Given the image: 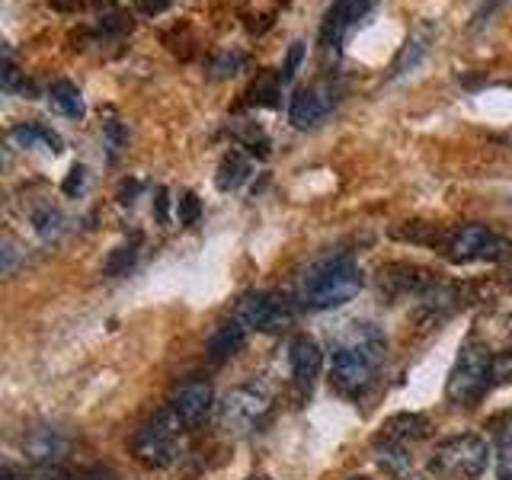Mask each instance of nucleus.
Masks as SVG:
<instances>
[{"instance_id": "nucleus-1", "label": "nucleus", "mask_w": 512, "mask_h": 480, "mask_svg": "<svg viewBox=\"0 0 512 480\" xmlns=\"http://www.w3.org/2000/svg\"><path fill=\"white\" fill-rule=\"evenodd\" d=\"M388 352V340L372 324H352V330L333 346L330 384L343 397H362L378 378V368Z\"/></svg>"}, {"instance_id": "nucleus-2", "label": "nucleus", "mask_w": 512, "mask_h": 480, "mask_svg": "<svg viewBox=\"0 0 512 480\" xmlns=\"http://www.w3.org/2000/svg\"><path fill=\"white\" fill-rule=\"evenodd\" d=\"M359 288H362L359 263L349 253H336L304 272L298 298L311 311H330V308H343L346 301L356 298Z\"/></svg>"}, {"instance_id": "nucleus-3", "label": "nucleus", "mask_w": 512, "mask_h": 480, "mask_svg": "<svg viewBox=\"0 0 512 480\" xmlns=\"http://www.w3.org/2000/svg\"><path fill=\"white\" fill-rule=\"evenodd\" d=\"M493 381V352L487 343H480V336L471 333L468 343L461 346V356L448 375L445 397L455 407H474L480 397L487 394Z\"/></svg>"}, {"instance_id": "nucleus-4", "label": "nucleus", "mask_w": 512, "mask_h": 480, "mask_svg": "<svg viewBox=\"0 0 512 480\" xmlns=\"http://www.w3.org/2000/svg\"><path fill=\"white\" fill-rule=\"evenodd\" d=\"M183 423L170 407L157 410L148 423H144L135 439H132V452L144 464V468H170L180 458V436H183Z\"/></svg>"}, {"instance_id": "nucleus-5", "label": "nucleus", "mask_w": 512, "mask_h": 480, "mask_svg": "<svg viewBox=\"0 0 512 480\" xmlns=\"http://www.w3.org/2000/svg\"><path fill=\"white\" fill-rule=\"evenodd\" d=\"M487 458H490V445L480 436H452L436 445L429 464H432V471L442 477L471 480L484 474Z\"/></svg>"}, {"instance_id": "nucleus-6", "label": "nucleus", "mask_w": 512, "mask_h": 480, "mask_svg": "<svg viewBox=\"0 0 512 480\" xmlns=\"http://www.w3.org/2000/svg\"><path fill=\"white\" fill-rule=\"evenodd\" d=\"M266 413H269V397L260 388H253V384L231 388L215 407L218 426L224 432H231V436H250L253 429H260Z\"/></svg>"}, {"instance_id": "nucleus-7", "label": "nucleus", "mask_w": 512, "mask_h": 480, "mask_svg": "<svg viewBox=\"0 0 512 480\" xmlns=\"http://www.w3.org/2000/svg\"><path fill=\"white\" fill-rule=\"evenodd\" d=\"M509 253V240L487 224H464L445 240V256L452 263H496Z\"/></svg>"}, {"instance_id": "nucleus-8", "label": "nucleus", "mask_w": 512, "mask_h": 480, "mask_svg": "<svg viewBox=\"0 0 512 480\" xmlns=\"http://www.w3.org/2000/svg\"><path fill=\"white\" fill-rule=\"evenodd\" d=\"M292 304L285 298L272 295V292H250L237 301L234 308V320L247 333L250 330H260V333H269V330H282L285 324H292Z\"/></svg>"}, {"instance_id": "nucleus-9", "label": "nucleus", "mask_w": 512, "mask_h": 480, "mask_svg": "<svg viewBox=\"0 0 512 480\" xmlns=\"http://www.w3.org/2000/svg\"><path fill=\"white\" fill-rule=\"evenodd\" d=\"M176 416H180V423L186 429H196L208 420V413H212L218 404H215V391L212 384L205 378H189L183 384H176L173 394H170V404H167Z\"/></svg>"}, {"instance_id": "nucleus-10", "label": "nucleus", "mask_w": 512, "mask_h": 480, "mask_svg": "<svg viewBox=\"0 0 512 480\" xmlns=\"http://www.w3.org/2000/svg\"><path fill=\"white\" fill-rule=\"evenodd\" d=\"M340 100V87L333 84H314L295 93L292 109H288V119L295 128H314L317 122H324L327 112Z\"/></svg>"}, {"instance_id": "nucleus-11", "label": "nucleus", "mask_w": 512, "mask_h": 480, "mask_svg": "<svg viewBox=\"0 0 512 480\" xmlns=\"http://www.w3.org/2000/svg\"><path fill=\"white\" fill-rule=\"evenodd\" d=\"M324 368V352H320L317 340H311L308 333H298L288 340V372L301 394H311L314 378Z\"/></svg>"}, {"instance_id": "nucleus-12", "label": "nucleus", "mask_w": 512, "mask_h": 480, "mask_svg": "<svg viewBox=\"0 0 512 480\" xmlns=\"http://www.w3.org/2000/svg\"><path fill=\"white\" fill-rule=\"evenodd\" d=\"M375 0H336V4L327 10L324 16V26H320V45L330 48L343 39V32L349 26H356L362 16L372 10Z\"/></svg>"}, {"instance_id": "nucleus-13", "label": "nucleus", "mask_w": 512, "mask_h": 480, "mask_svg": "<svg viewBox=\"0 0 512 480\" xmlns=\"http://www.w3.org/2000/svg\"><path fill=\"white\" fill-rule=\"evenodd\" d=\"M397 272L400 276H394V269H381V285H388L394 295H423L429 292L432 285H436V276H432L429 269H420V266H407V263H397Z\"/></svg>"}, {"instance_id": "nucleus-14", "label": "nucleus", "mask_w": 512, "mask_h": 480, "mask_svg": "<svg viewBox=\"0 0 512 480\" xmlns=\"http://www.w3.org/2000/svg\"><path fill=\"white\" fill-rule=\"evenodd\" d=\"M375 455L378 464L388 471L391 480H423L413 468V458H410V445H400V442H388V439H375Z\"/></svg>"}, {"instance_id": "nucleus-15", "label": "nucleus", "mask_w": 512, "mask_h": 480, "mask_svg": "<svg viewBox=\"0 0 512 480\" xmlns=\"http://www.w3.org/2000/svg\"><path fill=\"white\" fill-rule=\"evenodd\" d=\"M426 436H429V420H426V416H420V413H397L378 432V439L400 442V445L420 442Z\"/></svg>"}, {"instance_id": "nucleus-16", "label": "nucleus", "mask_w": 512, "mask_h": 480, "mask_svg": "<svg viewBox=\"0 0 512 480\" xmlns=\"http://www.w3.org/2000/svg\"><path fill=\"white\" fill-rule=\"evenodd\" d=\"M247 343V330L237 324V320H228V324H221L212 340H208V356L212 362H228L231 356H237L240 349Z\"/></svg>"}, {"instance_id": "nucleus-17", "label": "nucleus", "mask_w": 512, "mask_h": 480, "mask_svg": "<svg viewBox=\"0 0 512 480\" xmlns=\"http://www.w3.org/2000/svg\"><path fill=\"white\" fill-rule=\"evenodd\" d=\"M10 138L20 144V148H42V151H52V154H58L64 144H61V135L58 132H52L48 125H42V122H26V125H16L13 132H10Z\"/></svg>"}, {"instance_id": "nucleus-18", "label": "nucleus", "mask_w": 512, "mask_h": 480, "mask_svg": "<svg viewBox=\"0 0 512 480\" xmlns=\"http://www.w3.org/2000/svg\"><path fill=\"white\" fill-rule=\"evenodd\" d=\"M48 100H52V106L58 112H64L68 119H80L87 112L84 96H80V90L71 84V80H55L52 90H48Z\"/></svg>"}, {"instance_id": "nucleus-19", "label": "nucleus", "mask_w": 512, "mask_h": 480, "mask_svg": "<svg viewBox=\"0 0 512 480\" xmlns=\"http://www.w3.org/2000/svg\"><path fill=\"white\" fill-rule=\"evenodd\" d=\"M250 176V160L240 154V151H231V154H224L221 160V167H218V189H237L240 183H244Z\"/></svg>"}, {"instance_id": "nucleus-20", "label": "nucleus", "mask_w": 512, "mask_h": 480, "mask_svg": "<svg viewBox=\"0 0 512 480\" xmlns=\"http://www.w3.org/2000/svg\"><path fill=\"white\" fill-rule=\"evenodd\" d=\"M138 247H141V237H132L128 244H119L116 250L109 253V260H106V276H122V272H128L135 266L138 260Z\"/></svg>"}, {"instance_id": "nucleus-21", "label": "nucleus", "mask_w": 512, "mask_h": 480, "mask_svg": "<svg viewBox=\"0 0 512 480\" xmlns=\"http://www.w3.org/2000/svg\"><path fill=\"white\" fill-rule=\"evenodd\" d=\"M32 224H36V231H39L42 237H58L61 228H64V218H61L58 208L45 205V208H39L36 215H32Z\"/></svg>"}, {"instance_id": "nucleus-22", "label": "nucleus", "mask_w": 512, "mask_h": 480, "mask_svg": "<svg viewBox=\"0 0 512 480\" xmlns=\"http://www.w3.org/2000/svg\"><path fill=\"white\" fill-rule=\"evenodd\" d=\"M176 215H180V224H186V228H192V224L199 221L202 202L196 199V192H183V196L176 199Z\"/></svg>"}, {"instance_id": "nucleus-23", "label": "nucleus", "mask_w": 512, "mask_h": 480, "mask_svg": "<svg viewBox=\"0 0 512 480\" xmlns=\"http://www.w3.org/2000/svg\"><path fill=\"white\" fill-rule=\"evenodd\" d=\"M493 381L496 384H509L512 381V346L493 352Z\"/></svg>"}, {"instance_id": "nucleus-24", "label": "nucleus", "mask_w": 512, "mask_h": 480, "mask_svg": "<svg viewBox=\"0 0 512 480\" xmlns=\"http://www.w3.org/2000/svg\"><path fill=\"white\" fill-rule=\"evenodd\" d=\"M247 64V58L240 55V52H224L215 64H212V74L215 77H231V74H237L240 68Z\"/></svg>"}, {"instance_id": "nucleus-25", "label": "nucleus", "mask_w": 512, "mask_h": 480, "mask_svg": "<svg viewBox=\"0 0 512 480\" xmlns=\"http://www.w3.org/2000/svg\"><path fill=\"white\" fill-rule=\"evenodd\" d=\"M276 93H279V80L276 77H263L260 84H253V90H250L253 100L256 103H266V106L276 103Z\"/></svg>"}, {"instance_id": "nucleus-26", "label": "nucleus", "mask_w": 512, "mask_h": 480, "mask_svg": "<svg viewBox=\"0 0 512 480\" xmlns=\"http://www.w3.org/2000/svg\"><path fill=\"white\" fill-rule=\"evenodd\" d=\"M496 477L512 480V436L500 442V452H496Z\"/></svg>"}, {"instance_id": "nucleus-27", "label": "nucleus", "mask_w": 512, "mask_h": 480, "mask_svg": "<svg viewBox=\"0 0 512 480\" xmlns=\"http://www.w3.org/2000/svg\"><path fill=\"white\" fill-rule=\"evenodd\" d=\"M301 58H304V45H301V42H292V48H288V58H285V64H282V84H285V80H292V77H295Z\"/></svg>"}, {"instance_id": "nucleus-28", "label": "nucleus", "mask_w": 512, "mask_h": 480, "mask_svg": "<svg viewBox=\"0 0 512 480\" xmlns=\"http://www.w3.org/2000/svg\"><path fill=\"white\" fill-rule=\"evenodd\" d=\"M106 138H109V151L116 154L122 144H125V128L119 125V122H109L106 125Z\"/></svg>"}, {"instance_id": "nucleus-29", "label": "nucleus", "mask_w": 512, "mask_h": 480, "mask_svg": "<svg viewBox=\"0 0 512 480\" xmlns=\"http://www.w3.org/2000/svg\"><path fill=\"white\" fill-rule=\"evenodd\" d=\"M170 4H173V0H138V10H141V13H148V16H154V13H164Z\"/></svg>"}, {"instance_id": "nucleus-30", "label": "nucleus", "mask_w": 512, "mask_h": 480, "mask_svg": "<svg viewBox=\"0 0 512 480\" xmlns=\"http://www.w3.org/2000/svg\"><path fill=\"white\" fill-rule=\"evenodd\" d=\"M80 186H84V167H74L68 180H64V192L74 196V189H80Z\"/></svg>"}, {"instance_id": "nucleus-31", "label": "nucleus", "mask_w": 512, "mask_h": 480, "mask_svg": "<svg viewBox=\"0 0 512 480\" xmlns=\"http://www.w3.org/2000/svg\"><path fill=\"white\" fill-rule=\"evenodd\" d=\"M74 480H119V477L112 474L109 468H90V471H84V474H77Z\"/></svg>"}, {"instance_id": "nucleus-32", "label": "nucleus", "mask_w": 512, "mask_h": 480, "mask_svg": "<svg viewBox=\"0 0 512 480\" xmlns=\"http://www.w3.org/2000/svg\"><path fill=\"white\" fill-rule=\"evenodd\" d=\"M39 480H71V477L64 474L61 468H42L39 471Z\"/></svg>"}, {"instance_id": "nucleus-33", "label": "nucleus", "mask_w": 512, "mask_h": 480, "mask_svg": "<svg viewBox=\"0 0 512 480\" xmlns=\"http://www.w3.org/2000/svg\"><path fill=\"white\" fill-rule=\"evenodd\" d=\"M157 218L167 221V189H157Z\"/></svg>"}, {"instance_id": "nucleus-34", "label": "nucleus", "mask_w": 512, "mask_h": 480, "mask_svg": "<svg viewBox=\"0 0 512 480\" xmlns=\"http://www.w3.org/2000/svg\"><path fill=\"white\" fill-rule=\"evenodd\" d=\"M4 480H16V474H13V468H10V464H7V468H4Z\"/></svg>"}, {"instance_id": "nucleus-35", "label": "nucleus", "mask_w": 512, "mask_h": 480, "mask_svg": "<svg viewBox=\"0 0 512 480\" xmlns=\"http://www.w3.org/2000/svg\"><path fill=\"white\" fill-rule=\"evenodd\" d=\"M352 480H368V477H352Z\"/></svg>"}, {"instance_id": "nucleus-36", "label": "nucleus", "mask_w": 512, "mask_h": 480, "mask_svg": "<svg viewBox=\"0 0 512 480\" xmlns=\"http://www.w3.org/2000/svg\"><path fill=\"white\" fill-rule=\"evenodd\" d=\"M250 480H266V477H250Z\"/></svg>"}]
</instances>
